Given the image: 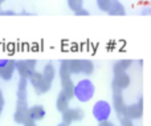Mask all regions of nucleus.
Listing matches in <instances>:
<instances>
[{"label":"nucleus","instance_id":"1","mask_svg":"<svg viewBox=\"0 0 151 126\" xmlns=\"http://www.w3.org/2000/svg\"><path fill=\"white\" fill-rule=\"evenodd\" d=\"M94 93L96 86L89 78L80 80L74 85V98H77L80 102H89L94 97Z\"/></svg>","mask_w":151,"mask_h":126},{"label":"nucleus","instance_id":"2","mask_svg":"<svg viewBox=\"0 0 151 126\" xmlns=\"http://www.w3.org/2000/svg\"><path fill=\"white\" fill-rule=\"evenodd\" d=\"M28 80H29L32 88L35 89V92H36L37 94H44V93H47L48 90L50 89V86H52V82H50L49 80L45 78L44 74H42L41 72L35 71Z\"/></svg>","mask_w":151,"mask_h":126},{"label":"nucleus","instance_id":"3","mask_svg":"<svg viewBox=\"0 0 151 126\" xmlns=\"http://www.w3.org/2000/svg\"><path fill=\"white\" fill-rule=\"evenodd\" d=\"M58 76H60V81H61V86H63V90L61 92L69 98L74 97V85L73 80H72V74L69 73V71L65 68V66L60 65V71H58Z\"/></svg>","mask_w":151,"mask_h":126},{"label":"nucleus","instance_id":"4","mask_svg":"<svg viewBox=\"0 0 151 126\" xmlns=\"http://www.w3.org/2000/svg\"><path fill=\"white\" fill-rule=\"evenodd\" d=\"M111 112H113V105H110V102H107L105 100L97 101L93 106V117L98 122L107 121L110 118V116H111Z\"/></svg>","mask_w":151,"mask_h":126},{"label":"nucleus","instance_id":"5","mask_svg":"<svg viewBox=\"0 0 151 126\" xmlns=\"http://www.w3.org/2000/svg\"><path fill=\"white\" fill-rule=\"evenodd\" d=\"M130 82H131V78L130 76L126 73H118V74H114V78L111 81V88H113V92H121L122 93L125 89H127L130 86Z\"/></svg>","mask_w":151,"mask_h":126},{"label":"nucleus","instance_id":"6","mask_svg":"<svg viewBox=\"0 0 151 126\" xmlns=\"http://www.w3.org/2000/svg\"><path fill=\"white\" fill-rule=\"evenodd\" d=\"M28 102L27 100H17L16 102V110L13 114V120H15L16 124H23L28 120Z\"/></svg>","mask_w":151,"mask_h":126},{"label":"nucleus","instance_id":"7","mask_svg":"<svg viewBox=\"0 0 151 126\" xmlns=\"http://www.w3.org/2000/svg\"><path fill=\"white\" fill-rule=\"evenodd\" d=\"M63 114V122L66 125H72L73 122H77V121H81V120H83V117H85V113H83L82 109L80 108H74V109H70L69 108L68 110H65Z\"/></svg>","mask_w":151,"mask_h":126},{"label":"nucleus","instance_id":"8","mask_svg":"<svg viewBox=\"0 0 151 126\" xmlns=\"http://www.w3.org/2000/svg\"><path fill=\"white\" fill-rule=\"evenodd\" d=\"M142 116H143V100H142V98H139L138 102L127 105L126 114H125L126 118L134 121V120H139Z\"/></svg>","mask_w":151,"mask_h":126},{"label":"nucleus","instance_id":"9","mask_svg":"<svg viewBox=\"0 0 151 126\" xmlns=\"http://www.w3.org/2000/svg\"><path fill=\"white\" fill-rule=\"evenodd\" d=\"M113 108H114L115 113L118 114L119 118L125 117L126 109H127V104L125 102V98H123L121 92H114V94H113Z\"/></svg>","mask_w":151,"mask_h":126},{"label":"nucleus","instance_id":"10","mask_svg":"<svg viewBox=\"0 0 151 126\" xmlns=\"http://www.w3.org/2000/svg\"><path fill=\"white\" fill-rule=\"evenodd\" d=\"M60 65L65 66L70 74H80L82 73V60L78 58H69V60H63Z\"/></svg>","mask_w":151,"mask_h":126},{"label":"nucleus","instance_id":"11","mask_svg":"<svg viewBox=\"0 0 151 126\" xmlns=\"http://www.w3.org/2000/svg\"><path fill=\"white\" fill-rule=\"evenodd\" d=\"M1 74H0V78H3L4 81H9V80H12L13 74H15L16 72V61L15 60H8V63L5 64L4 66H3L1 69Z\"/></svg>","mask_w":151,"mask_h":126},{"label":"nucleus","instance_id":"12","mask_svg":"<svg viewBox=\"0 0 151 126\" xmlns=\"http://www.w3.org/2000/svg\"><path fill=\"white\" fill-rule=\"evenodd\" d=\"M45 114H47V112H45L44 106H41V105H33L31 108H28V118L33 120V121L44 120Z\"/></svg>","mask_w":151,"mask_h":126},{"label":"nucleus","instance_id":"13","mask_svg":"<svg viewBox=\"0 0 151 126\" xmlns=\"http://www.w3.org/2000/svg\"><path fill=\"white\" fill-rule=\"evenodd\" d=\"M106 12L111 16H125L126 8L119 0H111V3H110V5H109V9H107Z\"/></svg>","mask_w":151,"mask_h":126},{"label":"nucleus","instance_id":"14","mask_svg":"<svg viewBox=\"0 0 151 126\" xmlns=\"http://www.w3.org/2000/svg\"><path fill=\"white\" fill-rule=\"evenodd\" d=\"M133 65V60H129V58H122V60H118L114 63L113 65V73L118 74V73H126L129 69Z\"/></svg>","mask_w":151,"mask_h":126},{"label":"nucleus","instance_id":"15","mask_svg":"<svg viewBox=\"0 0 151 126\" xmlns=\"http://www.w3.org/2000/svg\"><path fill=\"white\" fill-rule=\"evenodd\" d=\"M28 78H20L17 85V100H27V94H28Z\"/></svg>","mask_w":151,"mask_h":126},{"label":"nucleus","instance_id":"16","mask_svg":"<svg viewBox=\"0 0 151 126\" xmlns=\"http://www.w3.org/2000/svg\"><path fill=\"white\" fill-rule=\"evenodd\" d=\"M69 101L70 100H69V98L66 97L63 92L58 94L57 101H56V108H57V110L60 112V113H64L65 110H68L69 109Z\"/></svg>","mask_w":151,"mask_h":126},{"label":"nucleus","instance_id":"17","mask_svg":"<svg viewBox=\"0 0 151 126\" xmlns=\"http://www.w3.org/2000/svg\"><path fill=\"white\" fill-rule=\"evenodd\" d=\"M16 71H17L20 78H29L32 74V72L29 71V68L27 66L25 60L24 61H16Z\"/></svg>","mask_w":151,"mask_h":126},{"label":"nucleus","instance_id":"18","mask_svg":"<svg viewBox=\"0 0 151 126\" xmlns=\"http://www.w3.org/2000/svg\"><path fill=\"white\" fill-rule=\"evenodd\" d=\"M42 74H44V77L47 80H49L50 82H53V80H55V77H56L55 66H53L52 64H47V65L44 66V69H42Z\"/></svg>","mask_w":151,"mask_h":126},{"label":"nucleus","instance_id":"19","mask_svg":"<svg viewBox=\"0 0 151 126\" xmlns=\"http://www.w3.org/2000/svg\"><path fill=\"white\" fill-rule=\"evenodd\" d=\"M94 72V64L91 60H82V73L90 76Z\"/></svg>","mask_w":151,"mask_h":126},{"label":"nucleus","instance_id":"20","mask_svg":"<svg viewBox=\"0 0 151 126\" xmlns=\"http://www.w3.org/2000/svg\"><path fill=\"white\" fill-rule=\"evenodd\" d=\"M68 3V7L70 8L73 12H76L77 9L82 8V4H83V0H66Z\"/></svg>","mask_w":151,"mask_h":126},{"label":"nucleus","instance_id":"21","mask_svg":"<svg viewBox=\"0 0 151 126\" xmlns=\"http://www.w3.org/2000/svg\"><path fill=\"white\" fill-rule=\"evenodd\" d=\"M25 64H27V66L29 68V71L33 73L35 72V69H36V65H37V61L35 60V58H32V60H25Z\"/></svg>","mask_w":151,"mask_h":126},{"label":"nucleus","instance_id":"22","mask_svg":"<svg viewBox=\"0 0 151 126\" xmlns=\"http://www.w3.org/2000/svg\"><path fill=\"white\" fill-rule=\"evenodd\" d=\"M119 121H121V126H134L133 121H131V120H129V118H126V117L119 118Z\"/></svg>","mask_w":151,"mask_h":126},{"label":"nucleus","instance_id":"23","mask_svg":"<svg viewBox=\"0 0 151 126\" xmlns=\"http://www.w3.org/2000/svg\"><path fill=\"white\" fill-rule=\"evenodd\" d=\"M74 13L77 16H88L89 15V11H86L85 8H80V9H77Z\"/></svg>","mask_w":151,"mask_h":126},{"label":"nucleus","instance_id":"24","mask_svg":"<svg viewBox=\"0 0 151 126\" xmlns=\"http://www.w3.org/2000/svg\"><path fill=\"white\" fill-rule=\"evenodd\" d=\"M98 126H117V125H114V124H113V122H110L109 120H107V121L98 122Z\"/></svg>","mask_w":151,"mask_h":126},{"label":"nucleus","instance_id":"25","mask_svg":"<svg viewBox=\"0 0 151 126\" xmlns=\"http://www.w3.org/2000/svg\"><path fill=\"white\" fill-rule=\"evenodd\" d=\"M24 126H37V125H36V121H33V120L28 118L25 122H24Z\"/></svg>","mask_w":151,"mask_h":126},{"label":"nucleus","instance_id":"26","mask_svg":"<svg viewBox=\"0 0 151 126\" xmlns=\"http://www.w3.org/2000/svg\"><path fill=\"white\" fill-rule=\"evenodd\" d=\"M4 104H5L4 97H3V93H1V90H0V110L1 112H3V108H4Z\"/></svg>","mask_w":151,"mask_h":126},{"label":"nucleus","instance_id":"27","mask_svg":"<svg viewBox=\"0 0 151 126\" xmlns=\"http://www.w3.org/2000/svg\"><path fill=\"white\" fill-rule=\"evenodd\" d=\"M1 15H16L15 12H13V11H1Z\"/></svg>","mask_w":151,"mask_h":126},{"label":"nucleus","instance_id":"28","mask_svg":"<svg viewBox=\"0 0 151 126\" xmlns=\"http://www.w3.org/2000/svg\"><path fill=\"white\" fill-rule=\"evenodd\" d=\"M7 63H8V58H3V60H0V69H1Z\"/></svg>","mask_w":151,"mask_h":126},{"label":"nucleus","instance_id":"29","mask_svg":"<svg viewBox=\"0 0 151 126\" xmlns=\"http://www.w3.org/2000/svg\"><path fill=\"white\" fill-rule=\"evenodd\" d=\"M142 15H151V9H150V8L143 9V11H142Z\"/></svg>","mask_w":151,"mask_h":126},{"label":"nucleus","instance_id":"30","mask_svg":"<svg viewBox=\"0 0 151 126\" xmlns=\"http://www.w3.org/2000/svg\"><path fill=\"white\" fill-rule=\"evenodd\" d=\"M58 126H68V125H66V124H64V122H63V124H60Z\"/></svg>","mask_w":151,"mask_h":126},{"label":"nucleus","instance_id":"31","mask_svg":"<svg viewBox=\"0 0 151 126\" xmlns=\"http://www.w3.org/2000/svg\"><path fill=\"white\" fill-rule=\"evenodd\" d=\"M0 15H1V8H0Z\"/></svg>","mask_w":151,"mask_h":126},{"label":"nucleus","instance_id":"32","mask_svg":"<svg viewBox=\"0 0 151 126\" xmlns=\"http://www.w3.org/2000/svg\"><path fill=\"white\" fill-rule=\"evenodd\" d=\"M0 74H1V71H0Z\"/></svg>","mask_w":151,"mask_h":126},{"label":"nucleus","instance_id":"33","mask_svg":"<svg viewBox=\"0 0 151 126\" xmlns=\"http://www.w3.org/2000/svg\"><path fill=\"white\" fill-rule=\"evenodd\" d=\"M0 114H1V110H0Z\"/></svg>","mask_w":151,"mask_h":126}]
</instances>
